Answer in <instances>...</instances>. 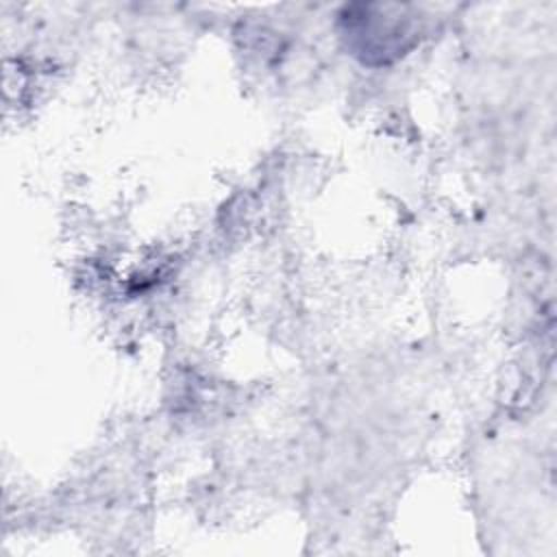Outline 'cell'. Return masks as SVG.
<instances>
[{
    "label": "cell",
    "mask_w": 557,
    "mask_h": 557,
    "mask_svg": "<svg viewBox=\"0 0 557 557\" xmlns=\"http://www.w3.org/2000/svg\"><path fill=\"white\" fill-rule=\"evenodd\" d=\"M361 13L348 11L342 17L344 37L363 63H389L396 57H403L416 37V28L411 17L400 15H370L368 7H359ZM385 11V7H381Z\"/></svg>",
    "instance_id": "1"
}]
</instances>
